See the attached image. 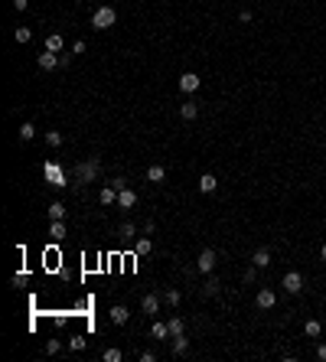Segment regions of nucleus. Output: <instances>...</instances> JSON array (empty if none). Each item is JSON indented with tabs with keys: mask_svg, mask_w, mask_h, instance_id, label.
I'll return each instance as SVG.
<instances>
[{
	"mask_svg": "<svg viewBox=\"0 0 326 362\" xmlns=\"http://www.w3.org/2000/svg\"><path fill=\"white\" fill-rule=\"evenodd\" d=\"M72 173H75L78 183H92L95 176L101 173V160L98 157H88V160H82V163H75V170H72Z\"/></svg>",
	"mask_w": 326,
	"mask_h": 362,
	"instance_id": "nucleus-1",
	"label": "nucleus"
},
{
	"mask_svg": "<svg viewBox=\"0 0 326 362\" xmlns=\"http://www.w3.org/2000/svg\"><path fill=\"white\" fill-rule=\"evenodd\" d=\"M117 23V10L114 7H98L92 13V30H111Z\"/></svg>",
	"mask_w": 326,
	"mask_h": 362,
	"instance_id": "nucleus-2",
	"label": "nucleus"
},
{
	"mask_svg": "<svg viewBox=\"0 0 326 362\" xmlns=\"http://www.w3.org/2000/svg\"><path fill=\"white\" fill-rule=\"evenodd\" d=\"M280 287H284L287 294H300L303 291V274H300V271H287L284 281H280Z\"/></svg>",
	"mask_w": 326,
	"mask_h": 362,
	"instance_id": "nucleus-3",
	"label": "nucleus"
},
{
	"mask_svg": "<svg viewBox=\"0 0 326 362\" xmlns=\"http://www.w3.org/2000/svg\"><path fill=\"white\" fill-rule=\"evenodd\" d=\"M196 268H199L202 274H212V271H216V252H212V248H202L199 258H196Z\"/></svg>",
	"mask_w": 326,
	"mask_h": 362,
	"instance_id": "nucleus-4",
	"label": "nucleus"
},
{
	"mask_svg": "<svg viewBox=\"0 0 326 362\" xmlns=\"http://www.w3.org/2000/svg\"><path fill=\"white\" fill-rule=\"evenodd\" d=\"M179 92H186V95H193V92H199V85H202V79L199 75H196V72H183V75H179Z\"/></svg>",
	"mask_w": 326,
	"mask_h": 362,
	"instance_id": "nucleus-5",
	"label": "nucleus"
},
{
	"mask_svg": "<svg viewBox=\"0 0 326 362\" xmlns=\"http://www.w3.org/2000/svg\"><path fill=\"white\" fill-rule=\"evenodd\" d=\"M255 304H258V307H261V310H271L274 304H277V294H274L271 287H261V291L255 294Z\"/></svg>",
	"mask_w": 326,
	"mask_h": 362,
	"instance_id": "nucleus-6",
	"label": "nucleus"
},
{
	"mask_svg": "<svg viewBox=\"0 0 326 362\" xmlns=\"http://www.w3.org/2000/svg\"><path fill=\"white\" fill-rule=\"evenodd\" d=\"M36 62H39V69H46V72H53V69H59V65H62V62H59V55L49 52V49H43V52L36 55Z\"/></svg>",
	"mask_w": 326,
	"mask_h": 362,
	"instance_id": "nucleus-7",
	"label": "nucleus"
},
{
	"mask_svg": "<svg viewBox=\"0 0 326 362\" xmlns=\"http://www.w3.org/2000/svg\"><path fill=\"white\" fill-rule=\"evenodd\" d=\"M117 206H121V209H134V206H137V193L124 186L121 193H117Z\"/></svg>",
	"mask_w": 326,
	"mask_h": 362,
	"instance_id": "nucleus-8",
	"label": "nucleus"
},
{
	"mask_svg": "<svg viewBox=\"0 0 326 362\" xmlns=\"http://www.w3.org/2000/svg\"><path fill=\"white\" fill-rule=\"evenodd\" d=\"M196 114H199V102H193V98H189V102L179 104V118H183V121H193Z\"/></svg>",
	"mask_w": 326,
	"mask_h": 362,
	"instance_id": "nucleus-9",
	"label": "nucleus"
},
{
	"mask_svg": "<svg viewBox=\"0 0 326 362\" xmlns=\"http://www.w3.org/2000/svg\"><path fill=\"white\" fill-rule=\"evenodd\" d=\"M140 307H144V313H150V316H154L157 310H160V294H147V297L140 300Z\"/></svg>",
	"mask_w": 326,
	"mask_h": 362,
	"instance_id": "nucleus-10",
	"label": "nucleus"
},
{
	"mask_svg": "<svg viewBox=\"0 0 326 362\" xmlns=\"http://www.w3.org/2000/svg\"><path fill=\"white\" fill-rule=\"evenodd\" d=\"M251 264H255V268H268V264H271V252H268V248H258V252L251 255Z\"/></svg>",
	"mask_w": 326,
	"mask_h": 362,
	"instance_id": "nucleus-11",
	"label": "nucleus"
},
{
	"mask_svg": "<svg viewBox=\"0 0 326 362\" xmlns=\"http://www.w3.org/2000/svg\"><path fill=\"white\" fill-rule=\"evenodd\" d=\"M216 186H218V180L212 173H202L199 176V193H216Z\"/></svg>",
	"mask_w": 326,
	"mask_h": 362,
	"instance_id": "nucleus-12",
	"label": "nucleus"
},
{
	"mask_svg": "<svg viewBox=\"0 0 326 362\" xmlns=\"http://www.w3.org/2000/svg\"><path fill=\"white\" fill-rule=\"evenodd\" d=\"M189 353V339L179 333V336H173V356H186Z\"/></svg>",
	"mask_w": 326,
	"mask_h": 362,
	"instance_id": "nucleus-13",
	"label": "nucleus"
},
{
	"mask_svg": "<svg viewBox=\"0 0 326 362\" xmlns=\"http://www.w3.org/2000/svg\"><path fill=\"white\" fill-rule=\"evenodd\" d=\"M127 307H121V304H117V307H111V323H117V326H124L127 323Z\"/></svg>",
	"mask_w": 326,
	"mask_h": 362,
	"instance_id": "nucleus-14",
	"label": "nucleus"
},
{
	"mask_svg": "<svg viewBox=\"0 0 326 362\" xmlns=\"http://www.w3.org/2000/svg\"><path fill=\"white\" fill-rule=\"evenodd\" d=\"M163 176H166V170H163L160 163L147 166V183H163Z\"/></svg>",
	"mask_w": 326,
	"mask_h": 362,
	"instance_id": "nucleus-15",
	"label": "nucleus"
},
{
	"mask_svg": "<svg viewBox=\"0 0 326 362\" xmlns=\"http://www.w3.org/2000/svg\"><path fill=\"white\" fill-rule=\"evenodd\" d=\"M150 336H154V339H166V336H170V326H166L163 320H157L154 326H150Z\"/></svg>",
	"mask_w": 326,
	"mask_h": 362,
	"instance_id": "nucleus-16",
	"label": "nucleus"
},
{
	"mask_svg": "<svg viewBox=\"0 0 326 362\" xmlns=\"http://www.w3.org/2000/svg\"><path fill=\"white\" fill-rule=\"evenodd\" d=\"M111 203H117V189L108 183V186L101 189V206H111Z\"/></svg>",
	"mask_w": 326,
	"mask_h": 362,
	"instance_id": "nucleus-17",
	"label": "nucleus"
},
{
	"mask_svg": "<svg viewBox=\"0 0 326 362\" xmlns=\"http://www.w3.org/2000/svg\"><path fill=\"white\" fill-rule=\"evenodd\" d=\"M218 291H222V284H218V281H216V277H209V281L202 284V294H206V297H216V294H218Z\"/></svg>",
	"mask_w": 326,
	"mask_h": 362,
	"instance_id": "nucleus-18",
	"label": "nucleus"
},
{
	"mask_svg": "<svg viewBox=\"0 0 326 362\" xmlns=\"http://www.w3.org/2000/svg\"><path fill=\"white\" fill-rule=\"evenodd\" d=\"M62 46H65V43H62V36H59V33H53V36L46 40V49H49V52H62Z\"/></svg>",
	"mask_w": 326,
	"mask_h": 362,
	"instance_id": "nucleus-19",
	"label": "nucleus"
},
{
	"mask_svg": "<svg viewBox=\"0 0 326 362\" xmlns=\"http://www.w3.org/2000/svg\"><path fill=\"white\" fill-rule=\"evenodd\" d=\"M13 40L16 43H30L33 40V30H30V26H16V30H13Z\"/></svg>",
	"mask_w": 326,
	"mask_h": 362,
	"instance_id": "nucleus-20",
	"label": "nucleus"
},
{
	"mask_svg": "<svg viewBox=\"0 0 326 362\" xmlns=\"http://www.w3.org/2000/svg\"><path fill=\"white\" fill-rule=\"evenodd\" d=\"M46 212H49V219H65V206L62 203H49V209H46Z\"/></svg>",
	"mask_w": 326,
	"mask_h": 362,
	"instance_id": "nucleus-21",
	"label": "nucleus"
},
{
	"mask_svg": "<svg viewBox=\"0 0 326 362\" xmlns=\"http://www.w3.org/2000/svg\"><path fill=\"white\" fill-rule=\"evenodd\" d=\"M33 137H36V127H33L30 121H23V124H20V141H33Z\"/></svg>",
	"mask_w": 326,
	"mask_h": 362,
	"instance_id": "nucleus-22",
	"label": "nucleus"
},
{
	"mask_svg": "<svg viewBox=\"0 0 326 362\" xmlns=\"http://www.w3.org/2000/svg\"><path fill=\"white\" fill-rule=\"evenodd\" d=\"M150 248H154L150 238H137V245H134V252H137V255H150Z\"/></svg>",
	"mask_w": 326,
	"mask_h": 362,
	"instance_id": "nucleus-23",
	"label": "nucleus"
},
{
	"mask_svg": "<svg viewBox=\"0 0 326 362\" xmlns=\"http://www.w3.org/2000/svg\"><path fill=\"white\" fill-rule=\"evenodd\" d=\"M320 330H323L320 320H307V323H303V333H307V336H320Z\"/></svg>",
	"mask_w": 326,
	"mask_h": 362,
	"instance_id": "nucleus-24",
	"label": "nucleus"
},
{
	"mask_svg": "<svg viewBox=\"0 0 326 362\" xmlns=\"http://www.w3.org/2000/svg\"><path fill=\"white\" fill-rule=\"evenodd\" d=\"M166 326H170V336H179V333H183V320H179V316H170Z\"/></svg>",
	"mask_w": 326,
	"mask_h": 362,
	"instance_id": "nucleus-25",
	"label": "nucleus"
},
{
	"mask_svg": "<svg viewBox=\"0 0 326 362\" xmlns=\"http://www.w3.org/2000/svg\"><path fill=\"white\" fill-rule=\"evenodd\" d=\"M121 359H124V353H121V349H114V346L105 349V362H121Z\"/></svg>",
	"mask_w": 326,
	"mask_h": 362,
	"instance_id": "nucleus-26",
	"label": "nucleus"
},
{
	"mask_svg": "<svg viewBox=\"0 0 326 362\" xmlns=\"http://www.w3.org/2000/svg\"><path fill=\"white\" fill-rule=\"evenodd\" d=\"M49 235H53V238H62V235H65V225H62V219H55V222H53Z\"/></svg>",
	"mask_w": 326,
	"mask_h": 362,
	"instance_id": "nucleus-27",
	"label": "nucleus"
},
{
	"mask_svg": "<svg viewBox=\"0 0 326 362\" xmlns=\"http://www.w3.org/2000/svg\"><path fill=\"white\" fill-rule=\"evenodd\" d=\"M69 349H72V353H82V349H85V336H72L69 339Z\"/></svg>",
	"mask_w": 326,
	"mask_h": 362,
	"instance_id": "nucleus-28",
	"label": "nucleus"
},
{
	"mask_svg": "<svg viewBox=\"0 0 326 362\" xmlns=\"http://www.w3.org/2000/svg\"><path fill=\"white\" fill-rule=\"evenodd\" d=\"M46 144L49 147H59V144H62V134H59V131H46Z\"/></svg>",
	"mask_w": 326,
	"mask_h": 362,
	"instance_id": "nucleus-29",
	"label": "nucleus"
},
{
	"mask_svg": "<svg viewBox=\"0 0 326 362\" xmlns=\"http://www.w3.org/2000/svg\"><path fill=\"white\" fill-rule=\"evenodd\" d=\"M163 300H166L170 307H176L179 300H183V294H179V291H166V294H163Z\"/></svg>",
	"mask_w": 326,
	"mask_h": 362,
	"instance_id": "nucleus-30",
	"label": "nucleus"
},
{
	"mask_svg": "<svg viewBox=\"0 0 326 362\" xmlns=\"http://www.w3.org/2000/svg\"><path fill=\"white\" fill-rule=\"evenodd\" d=\"M59 349H62V343H59V339H49V343H46V356H55Z\"/></svg>",
	"mask_w": 326,
	"mask_h": 362,
	"instance_id": "nucleus-31",
	"label": "nucleus"
},
{
	"mask_svg": "<svg viewBox=\"0 0 326 362\" xmlns=\"http://www.w3.org/2000/svg\"><path fill=\"white\" fill-rule=\"evenodd\" d=\"M134 232H137V228H134V222H124V225H121V235H124V238H131Z\"/></svg>",
	"mask_w": 326,
	"mask_h": 362,
	"instance_id": "nucleus-32",
	"label": "nucleus"
},
{
	"mask_svg": "<svg viewBox=\"0 0 326 362\" xmlns=\"http://www.w3.org/2000/svg\"><path fill=\"white\" fill-rule=\"evenodd\" d=\"M108 183H111V186L117 189V193H121V189H124V176H114V180H108Z\"/></svg>",
	"mask_w": 326,
	"mask_h": 362,
	"instance_id": "nucleus-33",
	"label": "nucleus"
},
{
	"mask_svg": "<svg viewBox=\"0 0 326 362\" xmlns=\"http://www.w3.org/2000/svg\"><path fill=\"white\" fill-rule=\"evenodd\" d=\"M26 7H30V0H13V10H20V13H23Z\"/></svg>",
	"mask_w": 326,
	"mask_h": 362,
	"instance_id": "nucleus-34",
	"label": "nucleus"
},
{
	"mask_svg": "<svg viewBox=\"0 0 326 362\" xmlns=\"http://www.w3.org/2000/svg\"><path fill=\"white\" fill-rule=\"evenodd\" d=\"M317 359L326 362V343H320V346H317Z\"/></svg>",
	"mask_w": 326,
	"mask_h": 362,
	"instance_id": "nucleus-35",
	"label": "nucleus"
},
{
	"mask_svg": "<svg viewBox=\"0 0 326 362\" xmlns=\"http://www.w3.org/2000/svg\"><path fill=\"white\" fill-rule=\"evenodd\" d=\"M78 52H85V43H82V40L72 43V55H78Z\"/></svg>",
	"mask_w": 326,
	"mask_h": 362,
	"instance_id": "nucleus-36",
	"label": "nucleus"
},
{
	"mask_svg": "<svg viewBox=\"0 0 326 362\" xmlns=\"http://www.w3.org/2000/svg\"><path fill=\"white\" fill-rule=\"evenodd\" d=\"M320 255H323V261H326V245H323V248H320Z\"/></svg>",
	"mask_w": 326,
	"mask_h": 362,
	"instance_id": "nucleus-37",
	"label": "nucleus"
}]
</instances>
